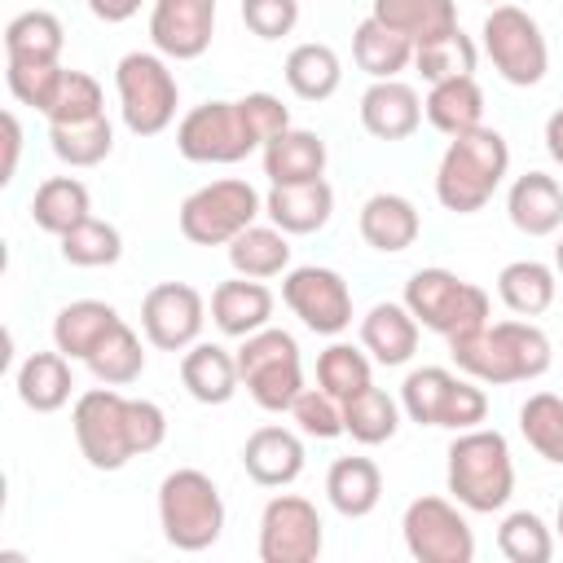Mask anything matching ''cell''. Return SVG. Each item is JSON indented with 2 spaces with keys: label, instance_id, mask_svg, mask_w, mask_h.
Masks as SVG:
<instances>
[{
  "label": "cell",
  "instance_id": "1",
  "mask_svg": "<svg viewBox=\"0 0 563 563\" xmlns=\"http://www.w3.org/2000/svg\"><path fill=\"white\" fill-rule=\"evenodd\" d=\"M449 356L457 361V369L466 378L488 383V387L541 378L554 361L545 330L532 321H484L466 334H453Z\"/></svg>",
  "mask_w": 563,
  "mask_h": 563
},
{
  "label": "cell",
  "instance_id": "2",
  "mask_svg": "<svg viewBox=\"0 0 563 563\" xmlns=\"http://www.w3.org/2000/svg\"><path fill=\"white\" fill-rule=\"evenodd\" d=\"M510 172V145L497 128H471L462 136H449V150L435 167V198L453 216H475L488 207L497 185Z\"/></svg>",
  "mask_w": 563,
  "mask_h": 563
},
{
  "label": "cell",
  "instance_id": "3",
  "mask_svg": "<svg viewBox=\"0 0 563 563\" xmlns=\"http://www.w3.org/2000/svg\"><path fill=\"white\" fill-rule=\"evenodd\" d=\"M444 457H449L444 479H449V493H453V501L462 510L493 515V510H501L510 501L515 462H510V444H506L501 431H488V427L457 431Z\"/></svg>",
  "mask_w": 563,
  "mask_h": 563
},
{
  "label": "cell",
  "instance_id": "4",
  "mask_svg": "<svg viewBox=\"0 0 563 563\" xmlns=\"http://www.w3.org/2000/svg\"><path fill=\"white\" fill-rule=\"evenodd\" d=\"M158 528L167 537V545L198 554L211 550L224 532V497L216 488V479L207 471L180 466L172 475H163L158 484Z\"/></svg>",
  "mask_w": 563,
  "mask_h": 563
},
{
  "label": "cell",
  "instance_id": "5",
  "mask_svg": "<svg viewBox=\"0 0 563 563\" xmlns=\"http://www.w3.org/2000/svg\"><path fill=\"white\" fill-rule=\"evenodd\" d=\"M405 308L413 312V321L422 330H435L444 339L466 334V330L493 321L488 290L475 286V282H462L449 268H418L405 282Z\"/></svg>",
  "mask_w": 563,
  "mask_h": 563
},
{
  "label": "cell",
  "instance_id": "6",
  "mask_svg": "<svg viewBox=\"0 0 563 563\" xmlns=\"http://www.w3.org/2000/svg\"><path fill=\"white\" fill-rule=\"evenodd\" d=\"M400 409L418 427L471 431L488 418V396L475 378H457L444 365H422V369H409V378L400 383Z\"/></svg>",
  "mask_w": 563,
  "mask_h": 563
},
{
  "label": "cell",
  "instance_id": "7",
  "mask_svg": "<svg viewBox=\"0 0 563 563\" xmlns=\"http://www.w3.org/2000/svg\"><path fill=\"white\" fill-rule=\"evenodd\" d=\"M238 356V374L242 387L251 391V400L268 413H282L295 405V396L303 391V361H299V343L290 330L264 325L255 334L242 339Z\"/></svg>",
  "mask_w": 563,
  "mask_h": 563
},
{
  "label": "cell",
  "instance_id": "8",
  "mask_svg": "<svg viewBox=\"0 0 563 563\" xmlns=\"http://www.w3.org/2000/svg\"><path fill=\"white\" fill-rule=\"evenodd\" d=\"M114 88H119V110L123 128L132 136H158L172 128L176 106H180V84L167 66L163 53H128L114 66Z\"/></svg>",
  "mask_w": 563,
  "mask_h": 563
},
{
  "label": "cell",
  "instance_id": "9",
  "mask_svg": "<svg viewBox=\"0 0 563 563\" xmlns=\"http://www.w3.org/2000/svg\"><path fill=\"white\" fill-rule=\"evenodd\" d=\"M75 444L92 471H123L136 457L132 440V396L114 387H88L70 409Z\"/></svg>",
  "mask_w": 563,
  "mask_h": 563
},
{
  "label": "cell",
  "instance_id": "10",
  "mask_svg": "<svg viewBox=\"0 0 563 563\" xmlns=\"http://www.w3.org/2000/svg\"><path fill=\"white\" fill-rule=\"evenodd\" d=\"M264 211V198L251 180H238V176H224V180H211L202 189H194L185 202H180V233L194 242V246H229L242 229L255 224V216Z\"/></svg>",
  "mask_w": 563,
  "mask_h": 563
},
{
  "label": "cell",
  "instance_id": "11",
  "mask_svg": "<svg viewBox=\"0 0 563 563\" xmlns=\"http://www.w3.org/2000/svg\"><path fill=\"white\" fill-rule=\"evenodd\" d=\"M176 150L189 163H242L246 154L264 150L255 136L242 97L238 101H202L176 123Z\"/></svg>",
  "mask_w": 563,
  "mask_h": 563
},
{
  "label": "cell",
  "instance_id": "12",
  "mask_svg": "<svg viewBox=\"0 0 563 563\" xmlns=\"http://www.w3.org/2000/svg\"><path fill=\"white\" fill-rule=\"evenodd\" d=\"M484 53L493 62V70L515 84V88H532L545 79L550 70V48L545 35L537 26L532 13H523L519 4H493V13L484 18Z\"/></svg>",
  "mask_w": 563,
  "mask_h": 563
},
{
  "label": "cell",
  "instance_id": "13",
  "mask_svg": "<svg viewBox=\"0 0 563 563\" xmlns=\"http://www.w3.org/2000/svg\"><path fill=\"white\" fill-rule=\"evenodd\" d=\"M405 550L418 563H471L475 559V532L457 501L449 497H413L400 519Z\"/></svg>",
  "mask_w": 563,
  "mask_h": 563
},
{
  "label": "cell",
  "instance_id": "14",
  "mask_svg": "<svg viewBox=\"0 0 563 563\" xmlns=\"http://www.w3.org/2000/svg\"><path fill=\"white\" fill-rule=\"evenodd\" d=\"M325 545L321 515L308 497L299 493H277L268 497L260 515V559L264 563H317Z\"/></svg>",
  "mask_w": 563,
  "mask_h": 563
},
{
  "label": "cell",
  "instance_id": "15",
  "mask_svg": "<svg viewBox=\"0 0 563 563\" xmlns=\"http://www.w3.org/2000/svg\"><path fill=\"white\" fill-rule=\"evenodd\" d=\"M286 308L312 330V334H343L352 325V290L334 268L303 264L282 277Z\"/></svg>",
  "mask_w": 563,
  "mask_h": 563
},
{
  "label": "cell",
  "instance_id": "16",
  "mask_svg": "<svg viewBox=\"0 0 563 563\" xmlns=\"http://www.w3.org/2000/svg\"><path fill=\"white\" fill-rule=\"evenodd\" d=\"M207 303L189 282H158L141 299V330L158 352H185L198 343Z\"/></svg>",
  "mask_w": 563,
  "mask_h": 563
},
{
  "label": "cell",
  "instance_id": "17",
  "mask_svg": "<svg viewBox=\"0 0 563 563\" xmlns=\"http://www.w3.org/2000/svg\"><path fill=\"white\" fill-rule=\"evenodd\" d=\"M216 35V0H154L150 4V40L172 62H194L211 48Z\"/></svg>",
  "mask_w": 563,
  "mask_h": 563
},
{
  "label": "cell",
  "instance_id": "18",
  "mask_svg": "<svg viewBox=\"0 0 563 563\" xmlns=\"http://www.w3.org/2000/svg\"><path fill=\"white\" fill-rule=\"evenodd\" d=\"M242 466L260 488H286L303 475V440L290 427H260L242 444Z\"/></svg>",
  "mask_w": 563,
  "mask_h": 563
},
{
  "label": "cell",
  "instance_id": "19",
  "mask_svg": "<svg viewBox=\"0 0 563 563\" xmlns=\"http://www.w3.org/2000/svg\"><path fill=\"white\" fill-rule=\"evenodd\" d=\"M422 123V101L400 79H374L361 92V128L378 141H405Z\"/></svg>",
  "mask_w": 563,
  "mask_h": 563
},
{
  "label": "cell",
  "instance_id": "20",
  "mask_svg": "<svg viewBox=\"0 0 563 563\" xmlns=\"http://www.w3.org/2000/svg\"><path fill=\"white\" fill-rule=\"evenodd\" d=\"M506 216L519 233L528 238H550L563 224V185L545 172H523L515 176L506 194Z\"/></svg>",
  "mask_w": 563,
  "mask_h": 563
},
{
  "label": "cell",
  "instance_id": "21",
  "mask_svg": "<svg viewBox=\"0 0 563 563\" xmlns=\"http://www.w3.org/2000/svg\"><path fill=\"white\" fill-rule=\"evenodd\" d=\"M211 321L229 339H246L273 321V290L255 277H233L211 290Z\"/></svg>",
  "mask_w": 563,
  "mask_h": 563
},
{
  "label": "cell",
  "instance_id": "22",
  "mask_svg": "<svg viewBox=\"0 0 563 563\" xmlns=\"http://www.w3.org/2000/svg\"><path fill=\"white\" fill-rule=\"evenodd\" d=\"M264 216L282 233H317L334 216V189L325 185V176L308 185H273L264 198Z\"/></svg>",
  "mask_w": 563,
  "mask_h": 563
},
{
  "label": "cell",
  "instance_id": "23",
  "mask_svg": "<svg viewBox=\"0 0 563 563\" xmlns=\"http://www.w3.org/2000/svg\"><path fill=\"white\" fill-rule=\"evenodd\" d=\"M422 233V216L405 194H374L361 207V238L365 246L383 251V255H400L418 242Z\"/></svg>",
  "mask_w": 563,
  "mask_h": 563
},
{
  "label": "cell",
  "instance_id": "24",
  "mask_svg": "<svg viewBox=\"0 0 563 563\" xmlns=\"http://www.w3.org/2000/svg\"><path fill=\"white\" fill-rule=\"evenodd\" d=\"M180 383L198 405H224L242 387L238 356L220 343H194L180 356Z\"/></svg>",
  "mask_w": 563,
  "mask_h": 563
},
{
  "label": "cell",
  "instance_id": "25",
  "mask_svg": "<svg viewBox=\"0 0 563 563\" xmlns=\"http://www.w3.org/2000/svg\"><path fill=\"white\" fill-rule=\"evenodd\" d=\"M260 154H264V176L273 185H308L325 176V141L308 128H286Z\"/></svg>",
  "mask_w": 563,
  "mask_h": 563
},
{
  "label": "cell",
  "instance_id": "26",
  "mask_svg": "<svg viewBox=\"0 0 563 563\" xmlns=\"http://www.w3.org/2000/svg\"><path fill=\"white\" fill-rule=\"evenodd\" d=\"M361 347L378 365H405L418 352V321L405 303H374L361 317Z\"/></svg>",
  "mask_w": 563,
  "mask_h": 563
},
{
  "label": "cell",
  "instance_id": "27",
  "mask_svg": "<svg viewBox=\"0 0 563 563\" xmlns=\"http://www.w3.org/2000/svg\"><path fill=\"white\" fill-rule=\"evenodd\" d=\"M422 114L435 132L444 136H462L471 128L484 123V88L475 84V75H457V79H440L431 84L427 101H422Z\"/></svg>",
  "mask_w": 563,
  "mask_h": 563
},
{
  "label": "cell",
  "instance_id": "28",
  "mask_svg": "<svg viewBox=\"0 0 563 563\" xmlns=\"http://www.w3.org/2000/svg\"><path fill=\"white\" fill-rule=\"evenodd\" d=\"M119 321H123V317L114 312V303H106V299H75V303H66V308L53 317V343H57V352H66L70 361H88L92 347H97Z\"/></svg>",
  "mask_w": 563,
  "mask_h": 563
},
{
  "label": "cell",
  "instance_id": "29",
  "mask_svg": "<svg viewBox=\"0 0 563 563\" xmlns=\"http://www.w3.org/2000/svg\"><path fill=\"white\" fill-rule=\"evenodd\" d=\"M369 13L383 26L400 31L413 48L457 31V0H374Z\"/></svg>",
  "mask_w": 563,
  "mask_h": 563
},
{
  "label": "cell",
  "instance_id": "30",
  "mask_svg": "<svg viewBox=\"0 0 563 563\" xmlns=\"http://www.w3.org/2000/svg\"><path fill=\"white\" fill-rule=\"evenodd\" d=\"M70 356L66 352H31L18 365V396L35 413H57L70 400Z\"/></svg>",
  "mask_w": 563,
  "mask_h": 563
},
{
  "label": "cell",
  "instance_id": "31",
  "mask_svg": "<svg viewBox=\"0 0 563 563\" xmlns=\"http://www.w3.org/2000/svg\"><path fill=\"white\" fill-rule=\"evenodd\" d=\"M325 497L343 519H365L383 497V471L369 457H339L325 471Z\"/></svg>",
  "mask_w": 563,
  "mask_h": 563
},
{
  "label": "cell",
  "instance_id": "32",
  "mask_svg": "<svg viewBox=\"0 0 563 563\" xmlns=\"http://www.w3.org/2000/svg\"><path fill=\"white\" fill-rule=\"evenodd\" d=\"M286 88L299 97V101H325V97H334L339 92V84H343V66H339V53L330 48V44H317V40H308V44H295L290 53H286Z\"/></svg>",
  "mask_w": 563,
  "mask_h": 563
},
{
  "label": "cell",
  "instance_id": "33",
  "mask_svg": "<svg viewBox=\"0 0 563 563\" xmlns=\"http://www.w3.org/2000/svg\"><path fill=\"white\" fill-rule=\"evenodd\" d=\"M352 57H356V66H361L369 79H396V75L413 62V44H409L400 31L383 26V22L369 13V18H361L356 31H352Z\"/></svg>",
  "mask_w": 563,
  "mask_h": 563
},
{
  "label": "cell",
  "instance_id": "34",
  "mask_svg": "<svg viewBox=\"0 0 563 563\" xmlns=\"http://www.w3.org/2000/svg\"><path fill=\"white\" fill-rule=\"evenodd\" d=\"M290 233H282L277 224H251L229 242V264L238 277H277L290 273Z\"/></svg>",
  "mask_w": 563,
  "mask_h": 563
},
{
  "label": "cell",
  "instance_id": "35",
  "mask_svg": "<svg viewBox=\"0 0 563 563\" xmlns=\"http://www.w3.org/2000/svg\"><path fill=\"white\" fill-rule=\"evenodd\" d=\"M88 216H92V198H88V185L75 176H48L31 198V220L53 238L70 233Z\"/></svg>",
  "mask_w": 563,
  "mask_h": 563
},
{
  "label": "cell",
  "instance_id": "36",
  "mask_svg": "<svg viewBox=\"0 0 563 563\" xmlns=\"http://www.w3.org/2000/svg\"><path fill=\"white\" fill-rule=\"evenodd\" d=\"M66 31L48 9H26L4 26V62H62Z\"/></svg>",
  "mask_w": 563,
  "mask_h": 563
},
{
  "label": "cell",
  "instance_id": "37",
  "mask_svg": "<svg viewBox=\"0 0 563 563\" xmlns=\"http://www.w3.org/2000/svg\"><path fill=\"white\" fill-rule=\"evenodd\" d=\"M554 268L541 260H515L497 273V295L515 317H541L554 303Z\"/></svg>",
  "mask_w": 563,
  "mask_h": 563
},
{
  "label": "cell",
  "instance_id": "38",
  "mask_svg": "<svg viewBox=\"0 0 563 563\" xmlns=\"http://www.w3.org/2000/svg\"><path fill=\"white\" fill-rule=\"evenodd\" d=\"M400 427V405L383 387H361L356 396L343 400V435L356 444H387Z\"/></svg>",
  "mask_w": 563,
  "mask_h": 563
},
{
  "label": "cell",
  "instance_id": "39",
  "mask_svg": "<svg viewBox=\"0 0 563 563\" xmlns=\"http://www.w3.org/2000/svg\"><path fill=\"white\" fill-rule=\"evenodd\" d=\"M48 145L66 167H97L114 150V128L106 114L84 123H48Z\"/></svg>",
  "mask_w": 563,
  "mask_h": 563
},
{
  "label": "cell",
  "instance_id": "40",
  "mask_svg": "<svg viewBox=\"0 0 563 563\" xmlns=\"http://www.w3.org/2000/svg\"><path fill=\"white\" fill-rule=\"evenodd\" d=\"M84 365H88L92 378L106 383V387H128V383H136L141 369H145V352H141L136 330H132L128 321H119V325L92 347V356H88Z\"/></svg>",
  "mask_w": 563,
  "mask_h": 563
},
{
  "label": "cell",
  "instance_id": "41",
  "mask_svg": "<svg viewBox=\"0 0 563 563\" xmlns=\"http://www.w3.org/2000/svg\"><path fill=\"white\" fill-rule=\"evenodd\" d=\"M57 242H62V260L75 264V268H106V264H119V255H123L119 229H114L110 220H97V216L79 220V224H75L70 233H62Z\"/></svg>",
  "mask_w": 563,
  "mask_h": 563
},
{
  "label": "cell",
  "instance_id": "42",
  "mask_svg": "<svg viewBox=\"0 0 563 563\" xmlns=\"http://www.w3.org/2000/svg\"><path fill=\"white\" fill-rule=\"evenodd\" d=\"M497 550L510 563H550L554 559V532L537 510H510L497 523Z\"/></svg>",
  "mask_w": 563,
  "mask_h": 563
},
{
  "label": "cell",
  "instance_id": "43",
  "mask_svg": "<svg viewBox=\"0 0 563 563\" xmlns=\"http://www.w3.org/2000/svg\"><path fill=\"white\" fill-rule=\"evenodd\" d=\"M519 431L523 440L554 466H563V396L537 391L519 405Z\"/></svg>",
  "mask_w": 563,
  "mask_h": 563
},
{
  "label": "cell",
  "instance_id": "44",
  "mask_svg": "<svg viewBox=\"0 0 563 563\" xmlns=\"http://www.w3.org/2000/svg\"><path fill=\"white\" fill-rule=\"evenodd\" d=\"M475 62H479V53H475L471 35H462V26L413 48V70H418L427 84L457 79V75H475Z\"/></svg>",
  "mask_w": 563,
  "mask_h": 563
},
{
  "label": "cell",
  "instance_id": "45",
  "mask_svg": "<svg viewBox=\"0 0 563 563\" xmlns=\"http://www.w3.org/2000/svg\"><path fill=\"white\" fill-rule=\"evenodd\" d=\"M369 383H374V378H369V356H365L361 347H352V343H330V347L317 356V387H321V391L347 400V396H356V391L369 387Z\"/></svg>",
  "mask_w": 563,
  "mask_h": 563
},
{
  "label": "cell",
  "instance_id": "46",
  "mask_svg": "<svg viewBox=\"0 0 563 563\" xmlns=\"http://www.w3.org/2000/svg\"><path fill=\"white\" fill-rule=\"evenodd\" d=\"M106 114V97H101V84L88 75V70H66L44 119L48 123H84V119H97Z\"/></svg>",
  "mask_w": 563,
  "mask_h": 563
},
{
  "label": "cell",
  "instance_id": "47",
  "mask_svg": "<svg viewBox=\"0 0 563 563\" xmlns=\"http://www.w3.org/2000/svg\"><path fill=\"white\" fill-rule=\"evenodd\" d=\"M62 75H66V66H62V62H9V70H4L9 92H13L22 106L40 110V114L48 110V101H53V92H57Z\"/></svg>",
  "mask_w": 563,
  "mask_h": 563
},
{
  "label": "cell",
  "instance_id": "48",
  "mask_svg": "<svg viewBox=\"0 0 563 563\" xmlns=\"http://www.w3.org/2000/svg\"><path fill=\"white\" fill-rule=\"evenodd\" d=\"M290 418H295V427H299L303 435H312V440H334V435H343V400L330 396V391H321V387H303V391L295 396V405H290Z\"/></svg>",
  "mask_w": 563,
  "mask_h": 563
},
{
  "label": "cell",
  "instance_id": "49",
  "mask_svg": "<svg viewBox=\"0 0 563 563\" xmlns=\"http://www.w3.org/2000/svg\"><path fill=\"white\" fill-rule=\"evenodd\" d=\"M242 22L260 40H282L299 22V0H242Z\"/></svg>",
  "mask_w": 563,
  "mask_h": 563
},
{
  "label": "cell",
  "instance_id": "50",
  "mask_svg": "<svg viewBox=\"0 0 563 563\" xmlns=\"http://www.w3.org/2000/svg\"><path fill=\"white\" fill-rule=\"evenodd\" d=\"M132 440H136V457L154 453L167 440V413L154 400H132Z\"/></svg>",
  "mask_w": 563,
  "mask_h": 563
},
{
  "label": "cell",
  "instance_id": "51",
  "mask_svg": "<svg viewBox=\"0 0 563 563\" xmlns=\"http://www.w3.org/2000/svg\"><path fill=\"white\" fill-rule=\"evenodd\" d=\"M18 154H22V123L13 110H4V163H0V180L9 185L18 172Z\"/></svg>",
  "mask_w": 563,
  "mask_h": 563
},
{
  "label": "cell",
  "instance_id": "52",
  "mask_svg": "<svg viewBox=\"0 0 563 563\" xmlns=\"http://www.w3.org/2000/svg\"><path fill=\"white\" fill-rule=\"evenodd\" d=\"M88 9L101 22H128V18L141 13V0H88Z\"/></svg>",
  "mask_w": 563,
  "mask_h": 563
},
{
  "label": "cell",
  "instance_id": "53",
  "mask_svg": "<svg viewBox=\"0 0 563 563\" xmlns=\"http://www.w3.org/2000/svg\"><path fill=\"white\" fill-rule=\"evenodd\" d=\"M545 154H550V158L563 167V106H559V110L545 119Z\"/></svg>",
  "mask_w": 563,
  "mask_h": 563
},
{
  "label": "cell",
  "instance_id": "54",
  "mask_svg": "<svg viewBox=\"0 0 563 563\" xmlns=\"http://www.w3.org/2000/svg\"><path fill=\"white\" fill-rule=\"evenodd\" d=\"M554 273H563V238H559V246H554Z\"/></svg>",
  "mask_w": 563,
  "mask_h": 563
},
{
  "label": "cell",
  "instance_id": "55",
  "mask_svg": "<svg viewBox=\"0 0 563 563\" xmlns=\"http://www.w3.org/2000/svg\"><path fill=\"white\" fill-rule=\"evenodd\" d=\"M554 532H559V541H563V501H559V519H554Z\"/></svg>",
  "mask_w": 563,
  "mask_h": 563
},
{
  "label": "cell",
  "instance_id": "56",
  "mask_svg": "<svg viewBox=\"0 0 563 563\" xmlns=\"http://www.w3.org/2000/svg\"><path fill=\"white\" fill-rule=\"evenodd\" d=\"M488 4H501V0H488Z\"/></svg>",
  "mask_w": 563,
  "mask_h": 563
}]
</instances>
